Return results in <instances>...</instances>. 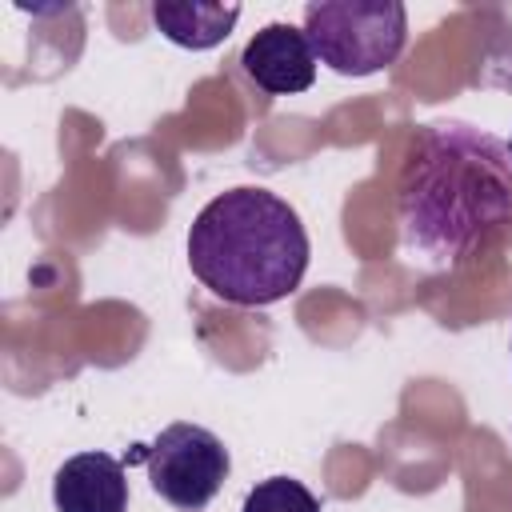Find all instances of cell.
Returning <instances> with one entry per match:
<instances>
[{
	"instance_id": "1",
	"label": "cell",
	"mask_w": 512,
	"mask_h": 512,
	"mask_svg": "<svg viewBox=\"0 0 512 512\" xmlns=\"http://www.w3.org/2000/svg\"><path fill=\"white\" fill-rule=\"evenodd\" d=\"M400 252L452 272L512 224V152L464 120L424 124L396 180Z\"/></svg>"
},
{
	"instance_id": "2",
	"label": "cell",
	"mask_w": 512,
	"mask_h": 512,
	"mask_svg": "<svg viewBox=\"0 0 512 512\" xmlns=\"http://www.w3.org/2000/svg\"><path fill=\"white\" fill-rule=\"evenodd\" d=\"M308 256L300 212L268 188H228L188 228L192 276L240 308H268L292 296L308 272Z\"/></svg>"
},
{
	"instance_id": "3",
	"label": "cell",
	"mask_w": 512,
	"mask_h": 512,
	"mask_svg": "<svg viewBox=\"0 0 512 512\" xmlns=\"http://www.w3.org/2000/svg\"><path fill=\"white\" fill-rule=\"evenodd\" d=\"M304 36L332 72L372 76L400 60L408 12L400 0H312L304 4Z\"/></svg>"
},
{
	"instance_id": "4",
	"label": "cell",
	"mask_w": 512,
	"mask_h": 512,
	"mask_svg": "<svg viewBox=\"0 0 512 512\" xmlns=\"http://www.w3.org/2000/svg\"><path fill=\"white\" fill-rule=\"evenodd\" d=\"M128 460H144L152 492L180 512L208 508L232 472L224 440L188 420L168 424L152 444H140Z\"/></svg>"
},
{
	"instance_id": "5",
	"label": "cell",
	"mask_w": 512,
	"mask_h": 512,
	"mask_svg": "<svg viewBox=\"0 0 512 512\" xmlns=\"http://www.w3.org/2000/svg\"><path fill=\"white\" fill-rule=\"evenodd\" d=\"M244 76L268 92V96H292L312 88L316 80V52L304 36V28H292L284 20L264 24L240 52Z\"/></svg>"
},
{
	"instance_id": "6",
	"label": "cell",
	"mask_w": 512,
	"mask_h": 512,
	"mask_svg": "<svg viewBox=\"0 0 512 512\" xmlns=\"http://www.w3.org/2000/svg\"><path fill=\"white\" fill-rule=\"evenodd\" d=\"M56 512H128L124 460L108 452H80L56 468L52 480Z\"/></svg>"
},
{
	"instance_id": "7",
	"label": "cell",
	"mask_w": 512,
	"mask_h": 512,
	"mask_svg": "<svg viewBox=\"0 0 512 512\" xmlns=\"http://www.w3.org/2000/svg\"><path fill=\"white\" fill-rule=\"evenodd\" d=\"M240 20V8L236 4H204V0H192V4H152V24L180 48H192V52H204V48H216L232 24Z\"/></svg>"
},
{
	"instance_id": "8",
	"label": "cell",
	"mask_w": 512,
	"mask_h": 512,
	"mask_svg": "<svg viewBox=\"0 0 512 512\" xmlns=\"http://www.w3.org/2000/svg\"><path fill=\"white\" fill-rule=\"evenodd\" d=\"M240 512H320V500L300 480L272 476V480H260L244 496V508Z\"/></svg>"
},
{
	"instance_id": "9",
	"label": "cell",
	"mask_w": 512,
	"mask_h": 512,
	"mask_svg": "<svg viewBox=\"0 0 512 512\" xmlns=\"http://www.w3.org/2000/svg\"><path fill=\"white\" fill-rule=\"evenodd\" d=\"M508 152H512V140H508Z\"/></svg>"
}]
</instances>
